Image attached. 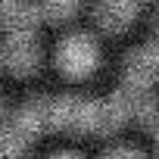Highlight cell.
<instances>
[{"label":"cell","instance_id":"6da1fadb","mask_svg":"<svg viewBox=\"0 0 159 159\" xmlns=\"http://www.w3.org/2000/svg\"><path fill=\"white\" fill-rule=\"evenodd\" d=\"M97 62H100V47H97V41H94L91 34H84V31H75V34L62 38L59 47H56V66H59L69 78H84V75H91V72L97 69Z\"/></svg>","mask_w":159,"mask_h":159},{"label":"cell","instance_id":"7a4b0ae2","mask_svg":"<svg viewBox=\"0 0 159 159\" xmlns=\"http://www.w3.org/2000/svg\"><path fill=\"white\" fill-rule=\"evenodd\" d=\"M156 66H159L156 41H147L143 47H137V50L128 56V66H125V78H122V84H128V88H134V91H153Z\"/></svg>","mask_w":159,"mask_h":159},{"label":"cell","instance_id":"3957f363","mask_svg":"<svg viewBox=\"0 0 159 159\" xmlns=\"http://www.w3.org/2000/svg\"><path fill=\"white\" fill-rule=\"evenodd\" d=\"M3 62L13 75H31L41 62V47L34 34H7L3 44Z\"/></svg>","mask_w":159,"mask_h":159},{"label":"cell","instance_id":"277c9868","mask_svg":"<svg viewBox=\"0 0 159 159\" xmlns=\"http://www.w3.org/2000/svg\"><path fill=\"white\" fill-rule=\"evenodd\" d=\"M0 22L7 34H34L41 22V10L31 0H3L0 3Z\"/></svg>","mask_w":159,"mask_h":159},{"label":"cell","instance_id":"5b68a950","mask_svg":"<svg viewBox=\"0 0 159 159\" xmlns=\"http://www.w3.org/2000/svg\"><path fill=\"white\" fill-rule=\"evenodd\" d=\"M147 0H100V7H97V22L103 31H125L137 13L143 10Z\"/></svg>","mask_w":159,"mask_h":159},{"label":"cell","instance_id":"8992f818","mask_svg":"<svg viewBox=\"0 0 159 159\" xmlns=\"http://www.w3.org/2000/svg\"><path fill=\"white\" fill-rule=\"evenodd\" d=\"M81 0H41L38 10H41V19H50V22H62L69 16L78 13Z\"/></svg>","mask_w":159,"mask_h":159},{"label":"cell","instance_id":"52a82bcc","mask_svg":"<svg viewBox=\"0 0 159 159\" xmlns=\"http://www.w3.org/2000/svg\"><path fill=\"white\" fill-rule=\"evenodd\" d=\"M103 159H147L140 150H131V147H112L103 153Z\"/></svg>","mask_w":159,"mask_h":159},{"label":"cell","instance_id":"ba28073f","mask_svg":"<svg viewBox=\"0 0 159 159\" xmlns=\"http://www.w3.org/2000/svg\"><path fill=\"white\" fill-rule=\"evenodd\" d=\"M50 159H81L78 153H56V156H50Z\"/></svg>","mask_w":159,"mask_h":159},{"label":"cell","instance_id":"9c48e42d","mask_svg":"<svg viewBox=\"0 0 159 159\" xmlns=\"http://www.w3.org/2000/svg\"><path fill=\"white\" fill-rule=\"evenodd\" d=\"M0 159H13V156H10V153H3V150H0Z\"/></svg>","mask_w":159,"mask_h":159},{"label":"cell","instance_id":"30bf717a","mask_svg":"<svg viewBox=\"0 0 159 159\" xmlns=\"http://www.w3.org/2000/svg\"><path fill=\"white\" fill-rule=\"evenodd\" d=\"M0 109H3V100H0Z\"/></svg>","mask_w":159,"mask_h":159}]
</instances>
